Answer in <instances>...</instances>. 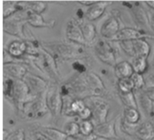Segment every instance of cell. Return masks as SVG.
I'll return each instance as SVG.
<instances>
[{
    "label": "cell",
    "mask_w": 154,
    "mask_h": 140,
    "mask_svg": "<svg viewBox=\"0 0 154 140\" xmlns=\"http://www.w3.org/2000/svg\"><path fill=\"white\" fill-rule=\"evenodd\" d=\"M71 140H96L97 139V136L93 133L92 135H89V136H83L81 134L74 137V138H70Z\"/></svg>",
    "instance_id": "37"
},
{
    "label": "cell",
    "mask_w": 154,
    "mask_h": 140,
    "mask_svg": "<svg viewBox=\"0 0 154 140\" xmlns=\"http://www.w3.org/2000/svg\"><path fill=\"white\" fill-rule=\"evenodd\" d=\"M3 3H4V5H3V17L5 19V18H8L12 14H14L16 12H18L17 2H14V1H4Z\"/></svg>",
    "instance_id": "28"
},
{
    "label": "cell",
    "mask_w": 154,
    "mask_h": 140,
    "mask_svg": "<svg viewBox=\"0 0 154 140\" xmlns=\"http://www.w3.org/2000/svg\"><path fill=\"white\" fill-rule=\"evenodd\" d=\"M110 2L107 1H97L94 5L89 6L85 12V17L88 22L98 19L105 12Z\"/></svg>",
    "instance_id": "10"
},
{
    "label": "cell",
    "mask_w": 154,
    "mask_h": 140,
    "mask_svg": "<svg viewBox=\"0 0 154 140\" xmlns=\"http://www.w3.org/2000/svg\"><path fill=\"white\" fill-rule=\"evenodd\" d=\"M115 72L116 76L118 78V80H120L124 78H131L132 75L134 73V71L131 62L127 61H123L116 63V65L115 66Z\"/></svg>",
    "instance_id": "17"
},
{
    "label": "cell",
    "mask_w": 154,
    "mask_h": 140,
    "mask_svg": "<svg viewBox=\"0 0 154 140\" xmlns=\"http://www.w3.org/2000/svg\"><path fill=\"white\" fill-rule=\"evenodd\" d=\"M5 140H25L24 139V131L23 129H18L12 133L10 136L7 137V138Z\"/></svg>",
    "instance_id": "34"
},
{
    "label": "cell",
    "mask_w": 154,
    "mask_h": 140,
    "mask_svg": "<svg viewBox=\"0 0 154 140\" xmlns=\"http://www.w3.org/2000/svg\"><path fill=\"white\" fill-rule=\"evenodd\" d=\"M66 136L70 138H74L78 135L80 134L79 132V124H78L77 122L74 121H69L68 123H66L63 127V130H62Z\"/></svg>",
    "instance_id": "25"
},
{
    "label": "cell",
    "mask_w": 154,
    "mask_h": 140,
    "mask_svg": "<svg viewBox=\"0 0 154 140\" xmlns=\"http://www.w3.org/2000/svg\"><path fill=\"white\" fill-rule=\"evenodd\" d=\"M35 140H50L49 138H47L45 136H43L42 133H38L35 136Z\"/></svg>",
    "instance_id": "41"
},
{
    "label": "cell",
    "mask_w": 154,
    "mask_h": 140,
    "mask_svg": "<svg viewBox=\"0 0 154 140\" xmlns=\"http://www.w3.org/2000/svg\"><path fill=\"white\" fill-rule=\"evenodd\" d=\"M94 125L91 120H82L79 123V132L83 136H89L94 133Z\"/></svg>",
    "instance_id": "30"
},
{
    "label": "cell",
    "mask_w": 154,
    "mask_h": 140,
    "mask_svg": "<svg viewBox=\"0 0 154 140\" xmlns=\"http://www.w3.org/2000/svg\"><path fill=\"white\" fill-rule=\"evenodd\" d=\"M97 1H78V3L83 5H87V6H91L92 5H94Z\"/></svg>",
    "instance_id": "40"
},
{
    "label": "cell",
    "mask_w": 154,
    "mask_h": 140,
    "mask_svg": "<svg viewBox=\"0 0 154 140\" xmlns=\"http://www.w3.org/2000/svg\"><path fill=\"white\" fill-rule=\"evenodd\" d=\"M145 3L152 8V9H154V0H150V1H145Z\"/></svg>",
    "instance_id": "42"
},
{
    "label": "cell",
    "mask_w": 154,
    "mask_h": 140,
    "mask_svg": "<svg viewBox=\"0 0 154 140\" xmlns=\"http://www.w3.org/2000/svg\"><path fill=\"white\" fill-rule=\"evenodd\" d=\"M11 99L19 110H23L25 105L36 98L31 95L26 83L23 80H14V88Z\"/></svg>",
    "instance_id": "1"
},
{
    "label": "cell",
    "mask_w": 154,
    "mask_h": 140,
    "mask_svg": "<svg viewBox=\"0 0 154 140\" xmlns=\"http://www.w3.org/2000/svg\"><path fill=\"white\" fill-rule=\"evenodd\" d=\"M95 52L97 56L105 63L111 66H116V56L115 52L110 44L105 40H99L95 45Z\"/></svg>",
    "instance_id": "5"
},
{
    "label": "cell",
    "mask_w": 154,
    "mask_h": 140,
    "mask_svg": "<svg viewBox=\"0 0 154 140\" xmlns=\"http://www.w3.org/2000/svg\"><path fill=\"white\" fill-rule=\"evenodd\" d=\"M46 104L49 111L53 116H59L61 114L63 110V99L60 91L56 86H51L46 92Z\"/></svg>",
    "instance_id": "3"
},
{
    "label": "cell",
    "mask_w": 154,
    "mask_h": 140,
    "mask_svg": "<svg viewBox=\"0 0 154 140\" xmlns=\"http://www.w3.org/2000/svg\"><path fill=\"white\" fill-rule=\"evenodd\" d=\"M72 68L76 72H78L79 73H85L87 72L86 66L82 62H73L72 63Z\"/></svg>",
    "instance_id": "36"
},
{
    "label": "cell",
    "mask_w": 154,
    "mask_h": 140,
    "mask_svg": "<svg viewBox=\"0 0 154 140\" xmlns=\"http://www.w3.org/2000/svg\"><path fill=\"white\" fill-rule=\"evenodd\" d=\"M4 72L9 76V78L14 80H23L24 76L27 74V70L25 67L14 62L4 63Z\"/></svg>",
    "instance_id": "11"
},
{
    "label": "cell",
    "mask_w": 154,
    "mask_h": 140,
    "mask_svg": "<svg viewBox=\"0 0 154 140\" xmlns=\"http://www.w3.org/2000/svg\"><path fill=\"white\" fill-rule=\"evenodd\" d=\"M14 88V79L12 78H5L3 82V93L5 97L11 98Z\"/></svg>",
    "instance_id": "31"
},
{
    "label": "cell",
    "mask_w": 154,
    "mask_h": 140,
    "mask_svg": "<svg viewBox=\"0 0 154 140\" xmlns=\"http://www.w3.org/2000/svg\"><path fill=\"white\" fill-rule=\"evenodd\" d=\"M120 31L119 29V23L116 17H110L108 18L101 26L100 28V33L103 37L106 39L113 40L118 32Z\"/></svg>",
    "instance_id": "9"
},
{
    "label": "cell",
    "mask_w": 154,
    "mask_h": 140,
    "mask_svg": "<svg viewBox=\"0 0 154 140\" xmlns=\"http://www.w3.org/2000/svg\"><path fill=\"white\" fill-rule=\"evenodd\" d=\"M118 88L120 92H131L134 90V85L131 78L118 80Z\"/></svg>",
    "instance_id": "29"
},
{
    "label": "cell",
    "mask_w": 154,
    "mask_h": 140,
    "mask_svg": "<svg viewBox=\"0 0 154 140\" xmlns=\"http://www.w3.org/2000/svg\"><path fill=\"white\" fill-rule=\"evenodd\" d=\"M90 106L88 107L93 113V119L97 125H100L106 122V118L108 115L109 106L106 102L102 100L95 99L94 97L90 99Z\"/></svg>",
    "instance_id": "4"
},
{
    "label": "cell",
    "mask_w": 154,
    "mask_h": 140,
    "mask_svg": "<svg viewBox=\"0 0 154 140\" xmlns=\"http://www.w3.org/2000/svg\"><path fill=\"white\" fill-rule=\"evenodd\" d=\"M86 104L85 102L82 100H79V99H77V100H72L68 108L66 109L65 112L67 115L69 116H75V115H79L85 108H86Z\"/></svg>",
    "instance_id": "22"
},
{
    "label": "cell",
    "mask_w": 154,
    "mask_h": 140,
    "mask_svg": "<svg viewBox=\"0 0 154 140\" xmlns=\"http://www.w3.org/2000/svg\"><path fill=\"white\" fill-rule=\"evenodd\" d=\"M145 37H148L145 33H143L134 28L125 27L123 29H120V31L113 40L121 43L126 41H134L137 39H145Z\"/></svg>",
    "instance_id": "8"
},
{
    "label": "cell",
    "mask_w": 154,
    "mask_h": 140,
    "mask_svg": "<svg viewBox=\"0 0 154 140\" xmlns=\"http://www.w3.org/2000/svg\"><path fill=\"white\" fill-rule=\"evenodd\" d=\"M78 116L82 120H90V119L93 118V113H92V110L87 106Z\"/></svg>",
    "instance_id": "35"
},
{
    "label": "cell",
    "mask_w": 154,
    "mask_h": 140,
    "mask_svg": "<svg viewBox=\"0 0 154 140\" xmlns=\"http://www.w3.org/2000/svg\"><path fill=\"white\" fill-rule=\"evenodd\" d=\"M134 71L135 73H139V74H143L147 69H148V62H147V58L145 57H136L134 58L132 62H131Z\"/></svg>",
    "instance_id": "23"
},
{
    "label": "cell",
    "mask_w": 154,
    "mask_h": 140,
    "mask_svg": "<svg viewBox=\"0 0 154 140\" xmlns=\"http://www.w3.org/2000/svg\"><path fill=\"white\" fill-rule=\"evenodd\" d=\"M27 104H30L28 113L30 112V114L33 115L34 117H41L49 111V109L46 104V99L42 100V96L36 98L35 100Z\"/></svg>",
    "instance_id": "13"
},
{
    "label": "cell",
    "mask_w": 154,
    "mask_h": 140,
    "mask_svg": "<svg viewBox=\"0 0 154 140\" xmlns=\"http://www.w3.org/2000/svg\"><path fill=\"white\" fill-rule=\"evenodd\" d=\"M66 36L69 40L78 44H86L80 24L76 19H69L66 25Z\"/></svg>",
    "instance_id": "7"
},
{
    "label": "cell",
    "mask_w": 154,
    "mask_h": 140,
    "mask_svg": "<svg viewBox=\"0 0 154 140\" xmlns=\"http://www.w3.org/2000/svg\"><path fill=\"white\" fill-rule=\"evenodd\" d=\"M41 133L50 140H68L69 138L63 131L58 130L53 128L44 127L41 129Z\"/></svg>",
    "instance_id": "20"
},
{
    "label": "cell",
    "mask_w": 154,
    "mask_h": 140,
    "mask_svg": "<svg viewBox=\"0 0 154 140\" xmlns=\"http://www.w3.org/2000/svg\"><path fill=\"white\" fill-rule=\"evenodd\" d=\"M136 137L140 140H153L154 129L150 122L143 123L135 131Z\"/></svg>",
    "instance_id": "18"
},
{
    "label": "cell",
    "mask_w": 154,
    "mask_h": 140,
    "mask_svg": "<svg viewBox=\"0 0 154 140\" xmlns=\"http://www.w3.org/2000/svg\"><path fill=\"white\" fill-rule=\"evenodd\" d=\"M123 50L130 56L136 57H145L147 58L151 52V47L145 39H137L134 41L121 42Z\"/></svg>",
    "instance_id": "2"
},
{
    "label": "cell",
    "mask_w": 154,
    "mask_h": 140,
    "mask_svg": "<svg viewBox=\"0 0 154 140\" xmlns=\"http://www.w3.org/2000/svg\"><path fill=\"white\" fill-rule=\"evenodd\" d=\"M146 95L152 100H153L154 101V87L153 88H150V89H148L147 90V91H146Z\"/></svg>",
    "instance_id": "39"
},
{
    "label": "cell",
    "mask_w": 154,
    "mask_h": 140,
    "mask_svg": "<svg viewBox=\"0 0 154 140\" xmlns=\"http://www.w3.org/2000/svg\"><path fill=\"white\" fill-rule=\"evenodd\" d=\"M94 134L97 137L104 138H116V133L113 122H106L100 125H96L94 129Z\"/></svg>",
    "instance_id": "14"
},
{
    "label": "cell",
    "mask_w": 154,
    "mask_h": 140,
    "mask_svg": "<svg viewBox=\"0 0 154 140\" xmlns=\"http://www.w3.org/2000/svg\"><path fill=\"white\" fill-rule=\"evenodd\" d=\"M40 55L42 57V63L43 66L44 71L49 73L51 77H56L57 76V67H56V62L52 56L47 52L45 50H41Z\"/></svg>",
    "instance_id": "15"
},
{
    "label": "cell",
    "mask_w": 154,
    "mask_h": 140,
    "mask_svg": "<svg viewBox=\"0 0 154 140\" xmlns=\"http://www.w3.org/2000/svg\"><path fill=\"white\" fill-rule=\"evenodd\" d=\"M54 48L62 57L69 58L76 54V50L72 48L70 45L66 44V43H57V45Z\"/></svg>",
    "instance_id": "27"
},
{
    "label": "cell",
    "mask_w": 154,
    "mask_h": 140,
    "mask_svg": "<svg viewBox=\"0 0 154 140\" xmlns=\"http://www.w3.org/2000/svg\"><path fill=\"white\" fill-rule=\"evenodd\" d=\"M133 82H134V90H140L143 87L144 85V79L143 77L142 74H139V73H134L131 77Z\"/></svg>",
    "instance_id": "33"
},
{
    "label": "cell",
    "mask_w": 154,
    "mask_h": 140,
    "mask_svg": "<svg viewBox=\"0 0 154 140\" xmlns=\"http://www.w3.org/2000/svg\"><path fill=\"white\" fill-rule=\"evenodd\" d=\"M83 83H84L85 87H87V89H88L90 91L101 92L105 89L101 79L97 74H95L93 72H88L84 76Z\"/></svg>",
    "instance_id": "12"
},
{
    "label": "cell",
    "mask_w": 154,
    "mask_h": 140,
    "mask_svg": "<svg viewBox=\"0 0 154 140\" xmlns=\"http://www.w3.org/2000/svg\"><path fill=\"white\" fill-rule=\"evenodd\" d=\"M27 44L24 41H13L7 46V52L13 58H20L26 53Z\"/></svg>",
    "instance_id": "16"
},
{
    "label": "cell",
    "mask_w": 154,
    "mask_h": 140,
    "mask_svg": "<svg viewBox=\"0 0 154 140\" xmlns=\"http://www.w3.org/2000/svg\"><path fill=\"white\" fill-rule=\"evenodd\" d=\"M141 100H142V105H143V110L146 111L147 114H151L152 112V110H153V100H152L146 94L142 96Z\"/></svg>",
    "instance_id": "32"
},
{
    "label": "cell",
    "mask_w": 154,
    "mask_h": 140,
    "mask_svg": "<svg viewBox=\"0 0 154 140\" xmlns=\"http://www.w3.org/2000/svg\"><path fill=\"white\" fill-rule=\"evenodd\" d=\"M23 81L26 83L31 95L35 98L42 96V94L44 92L47 87L46 81L43 79L32 73L27 72V74L24 76Z\"/></svg>",
    "instance_id": "6"
},
{
    "label": "cell",
    "mask_w": 154,
    "mask_h": 140,
    "mask_svg": "<svg viewBox=\"0 0 154 140\" xmlns=\"http://www.w3.org/2000/svg\"><path fill=\"white\" fill-rule=\"evenodd\" d=\"M124 118L126 123L130 125H135L140 120V113L137 109L125 108L124 111Z\"/></svg>",
    "instance_id": "24"
},
{
    "label": "cell",
    "mask_w": 154,
    "mask_h": 140,
    "mask_svg": "<svg viewBox=\"0 0 154 140\" xmlns=\"http://www.w3.org/2000/svg\"><path fill=\"white\" fill-rule=\"evenodd\" d=\"M80 26L86 43H91L95 39L97 33L95 25L90 22H85V23H81Z\"/></svg>",
    "instance_id": "21"
},
{
    "label": "cell",
    "mask_w": 154,
    "mask_h": 140,
    "mask_svg": "<svg viewBox=\"0 0 154 140\" xmlns=\"http://www.w3.org/2000/svg\"><path fill=\"white\" fill-rule=\"evenodd\" d=\"M26 22L33 27H52L54 25V21L46 22L41 14L29 13L26 18Z\"/></svg>",
    "instance_id": "19"
},
{
    "label": "cell",
    "mask_w": 154,
    "mask_h": 140,
    "mask_svg": "<svg viewBox=\"0 0 154 140\" xmlns=\"http://www.w3.org/2000/svg\"><path fill=\"white\" fill-rule=\"evenodd\" d=\"M148 20L150 22L151 26L154 29V12H152V11L148 12Z\"/></svg>",
    "instance_id": "38"
},
{
    "label": "cell",
    "mask_w": 154,
    "mask_h": 140,
    "mask_svg": "<svg viewBox=\"0 0 154 140\" xmlns=\"http://www.w3.org/2000/svg\"><path fill=\"white\" fill-rule=\"evenodd\" d=\"M119 96L123 103L125 105L126 108H134L137 109V103L134 95V92H120L119 91Z\"/></svg>",
    "instance_id": "26"
}]
</instances>
